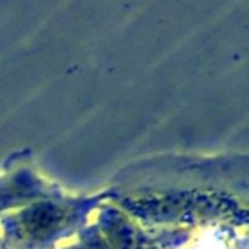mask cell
Segmentation results:
<instances>
[{
  "label": "cell",
  "mask_w": 249,
  "mask_h": 249,
  "mask_svg": "<svg viewBox=\"0 0 249 249\" xmlns=\"http://www.w3.org/2000/svg\"><path fill=\"white\" fill-rule=\"evenodd\" d=\"M60 220H62V210L52 203L35 205V207L28 208L22 217L26 229L36 237H45V235L52 234L58 227Z\"/></svg>",
  "instance_id": "6da1fadb"
}]
</instances>
